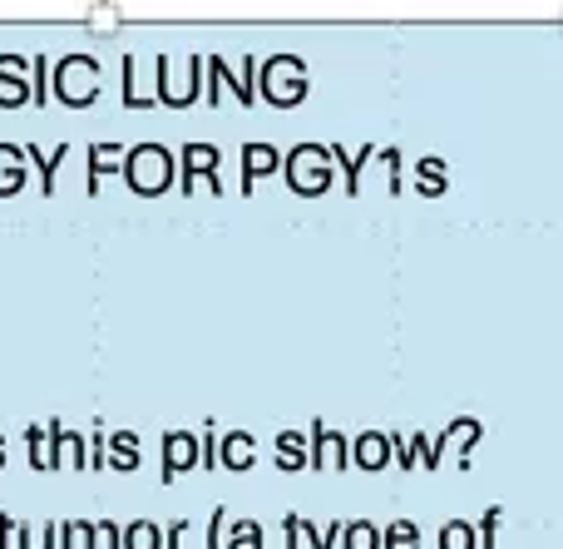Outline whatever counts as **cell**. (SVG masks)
<instances>
[{
	"instance_id": "obj_37",
	"label": "cell",
	"mask_w": 563,
	"mask_h": 549,
	"mask_svg": "<svg viewBox=\"0 0 563 549\" xmlns=\"http://www.w3.org/2000/svg\"><path fill=\"white\" fill-rule=\"evenodd\" d=\"M15 525H20V520H10V515H0V549H15Z\"/></svg>"
},
{
	"instance_id": "obj_31",
	"label": "cell",
	"mask_w": 563,
	"mask_h": 549,
	"mask_svg": "<svg viewBox=\"0 0 563 549\" xmlns=\"http://www.w3.org/2000/svg\"><path fill=\"white\" fill-rule=\"evenodd\" d=\"M194 441H198V465H203V471H218V426L208 421Z\"/></svg>"
},
{
	"instance_id": "obj_1",
	"label": "cell",
	"mask_w": 563,
	"mask_h": 549,
	"mask_svg": "<svg viewBox=\"0 0 563 549\" xmlns=\"http://www.w3.org/2000/svg\"><path fill=\"white\" fill-rule=\"evenodd\" d=\"M119 174H124V184L139 198H158L178 184V158L164 144H134V149H124V168Z\"/></svg>"
},
{
	"instance_id": "obj_20",
	"label": "cell",
	"mask_w": 563,
	"mask_h": 549,
	"mask_svg": "<svg viewBox=\"0 0 563 549\" xmlns=\"http://www.w3.org/2000/svg\"><path fill=\"white\" fill-rule=\"evenodd\" d=\"M20 154H25V164H35V168H40V194H55V174H59V158H65L69 149L59 144L55 154H40L35 144H20Z\"/></svg>"
},
{
	"instance_id": "obj_5",
	"label": "cell",
	"mask_w": 563,
	"mask_h": 549,
	"mask_svg": "<svg viewBox=\"0 0 563 549\" xmlns=\"http://www.w3.org/2000/svg\"><path fill=\"white\" fill-rule=\"evenodd\" d=\"M174 158H178V188H184V194H198L203 184H208V194H223V184H218V164H223V154H218L213 144L194 139V144H184Z\"/></svg>"
},
{
	"instance_id": "obj_10",
	"label": "cell",
	"mask_w": 563,
	"mask_h": 549,
	"mask_svg": "<svg viewBox=\"0 0 563 549\" xmlns=\"http://www.w3.org/2000/svg\"><path fill=\"white\" fill-rule=\"evenodd\" d=\"M25 69H30V59L0 55V109L30 105V79H25Z\"/></svg>"
},
{
	"instance_id": "obj_26",
	"label": "cell",
	"mask_w": 563,
	"mask_h": 549,
	"mask_svg": "<svg viewBox=\"0 0 563 549\" xmlns=\"http://www.w3.org/2000/svg\"><path fill=\"white\" fill-rule=\"evenodd\" d=\"M30 105L35 109H49V55H35L30 59Z\"/></svg>"
},
{
	"instance_id": "obj_2",
	"label": "cell",
	"mask_w": 563,
	"mask_h": 549,
	"mask_svg": "<svg viewBox=\"0 0 563 549\" xmlns=\"http://www.w3.org/2000/svg\"><path fill=\"white\" fill-rule=\"evenodd\" d=\"M311 89L307 79V65H301V55H273L257 65V99H267L273 109H291L301 105Z\"/></svg>"
},
{
	"instance_id": "obj_9",
	"label": "cell",
	"mask_w": 563,
	"mask_h": 549,
	"mask_svg": "<svg viewBox=\"0 0 563 549\" xmlns=\"http://www.w3.org/2000/svg\"><path fill=\"white\" fill-rule=\"evenodd\" d=\"M218 465L223 471H253L257 465V441H253V431H223L218 436Z\"/></svg>"
},
{
	"instance_id": "obj_22",
	"label": "cell",
	"mask_w": 563,
	"mask_h": 549,
	"mask_svg": "<svg viewBox=\"0 0 563 549\" xmlns=\"http://www.w3.org/2000/svg\"><path fill=\"white\" fill-rule=\"evenodd\" d=\"M223 549H263V520H233L228 515Z\"/></svg>"
},
{
	"instance_id": "obj_32",
	"label": "cell",
	"mask_w": 563,
	"mask_h": 549,
	"mask_svg": "<svg viewBox=\"0 0 563 549\" xmlns=\"http://www.w3.org/2000/svg\"><path fill=\"white\" fill-rule=\"evenodd\" d=\"M223 530H228V510L208 515V549H223Z\"/></svg>"
},
{
	"instance_id": "obj_7",
	"label": "cell",
	"mask_w": 563,
	"mask_h": 549,
	"mask_svg": "<svg viewBox=\"0 0 563 549\" xmlns=\"http://www.w3.org/2000/svg\"><path fill=\"white\" fill-rule=\"evenodd\" d=\"M184 471H198L194 431H164V485H174Z\"/></svg>"
},
{
	"instance_id": "obj_24",
	"label": "cell",
	"mask_w": 563,
	"mask_h": 549,
	"mask_svg": "<svg viewBox=\"0 0 563 549\" xmlns=\"http://www.w3.org/2000/svg\"><path fill=\"white\" fill-rule=\"evenodd\" d=\"M119 549H164V530L154 520H134L129 530H119Z\"/></svg>"
},
{
	"instance_id": "obj_23",
	"label": "cell",
	"mask_w": 563,
	"mask_h": 549,
	"mask_svg": "<svg viewBox=\"0 0 563 549\" xmlns=\"http://www.w3.org/2000/svg\"><path fill=\"white\" fill-rule=\"evenodd\" d=\"M341 549H380V525L371 520H341Z\"/></svg>"
},
{
	"instance_id": "obj_21",
	"label": "cell",
	"mask_w": 563,
	"mask_h": 549,
	"mask_svg": "<svg viewBox=\"0 0 563 549\" xmlns=\"http://www.w3.org/2000/svg\"><path fill=\"white\" fill-rule=\"evenodd\" d=\"M25 446H30V471H59L45 426H25Z\"/></svg>"
},
{
	"instance_id": "obj_17",
	"label": "cell",
	"mask_w": 563,
	"mask_h": 549,
	"mask_svg": "<svg viewBox=\"0 0 563 549\" xmlns=\"http://www.w3.org/2000/svg\"><path fill=\"white\" fill-rule=\"evenodd\" d=\"M25 174H30V164H25V154H20V144H0V198L20 194Z\"/></svg>"
},
{
	"instance_id": "obj_12",
	"label": "cell",
	"mask_w": 563,
	"mask_h": 549,
	"mask_svg": "<svg viewBox=\"0 0 563 549\" xmlns=\"http://www.w3.org/2000/svg\"><path fill=\"white\" fill-rule=\"evenodd\" d=\"M49 431V446H55V465H69V471H89V446L79 431H65L59 421L45 426Z\"/></svg>"
},
{
	"instance_id": "obj_14",
	"label": "cell",
	"mask_w": 563,
	"mask_h": 549,
	"mask_svg": "<svg viewBox=\"0 0 563 549\" xmlns=\"http://www.w3.org/2000/svg\"><path fill=\"white\" fill-rule=\"evenodd\" d=\"M376 154L371 144H361V149H341V144H327V158H331V168H341V178H346V194H361V168H366V158Z\"/></svg>"
},
{
	"instance_id": "obj_13",
	"label": "cell",
	"mask_w": 563,
	"mask_h": 549,
	"mask_svg": "<svg viewBox=\"0 0 563 549\" xmlns=\"http://www.w3.org/2000/svg\"><path fill=\"white\" fill-rule=\"evenodd\" d=\"M282 168V149H273V144H243V194H253V184L257 178H267V174H277Z\"/></svg>"
},
{
	"instance_id": "obj_4",
	"label": "cell",
	"mask_w": 563,
	"mask_h": 549,
	"mask_svg": "<svg viewBox=\"0 0 563 549\" xmlns=\"http://www.w3.org/2000/svg\"><path fill=\"white\" fill-rule=\"evenodd\" d=\"M282 168H287V188L291 194H301V198H317V194H327V188L336 184V168H331V158H327V144L287 149Z\"/></svg>"
},
{
	"instance_id": "obj_16",
	"label": "cell",
	"mask_w": 563,
	"mask_h": 549,
	"mask_svg": "<svg viewBox=\"0 0 563 549\" xmlns=\"http://www.w3.org/2000/svg\"><path fill=\"white\" fill-rule=\"evenodd\" d=\"M119 168H124V144H95V149H89L85 188H89V194H99V184H104L109 174H119Z\"/></svg>"
},
{
	"instance_id": "obj_29",
	"label": "cell",
	"mask_w": 563,
	"mask_h": 549,
	"mask_svg": "<svg viewBox=\"0 0 563 549\" xmlns=\"http://www.w3.org/2000/svg\"><path fill=\"white\" fill-rule=\"evenodd\" d=\"M15 549H55V525H15Z\"/></svg>"
},
{
	"instance_id": "obj_15",
	"label": "cell",
	"mask_w": 563,
	"mask_h": 549,
	"mask_svg": "<svg viewBox=\"0 0 563 549\" xmlns=\"http://www.w3.org/2000/svg\"><path fill=\"white\" fill-rule=\"evenodd\" d=\"M479 436H485V426H479L475 416H455V421L440 431V446H445V451L455 446V465H470V446H475Z\"/></svg>"
},
{
	"instance_id": "obj_6",
	"label": "cell",
	"mask_w": 563,
	"mask_h": 549,
	"mask_svg": "<svg viewBox=\"0 0 563 549\" xmlns=\"http://www.w3.org/2000/svg\"><path fill=\"white\" fill-rule=\"evenodd\" d=\"M307 471H346V436L327 431V421H311L307 431Z\"/></svg>"
},
{
	"instance_id": "obj_28",
	"label": "cell",
	"mask_w": 563,
	"mask_h": 549,
	"mask_svg": "<svg viewBox=\"0 0 563 549\" xmlns=\"http://www.w3.org/2000/svg\"><path fill=\"white\" fill-rule=\"evenodd\" d=\"M440 549H475V525L470 520H445L440 525Z\"/></svg>"
},
{
	"instance_id": "obj_34",
	"label": "cell",
	"mask_w": 563,
	"mask_h": 549,
	"mask_svg": "<svg viewBox=\"0 0 563 549\" xmlns=\"http://www.w3.org/2000/svg\"><path fill=\"white\" fill-rule=\"evenodd\" d=\"M188 530H194V520H174V525L164 530V549H178V545H184V535H188Z\"/></svg>"
},
{
	"instance_id": "obj_25",
	"label": "cell",
	"mask_w": 563,
	"mask_h": 549,
	"mask_svg": "<svg viewBox=\"0 0 563 549\" xmlns=\"http://www.w3.org/2000/svg\"><path fill=\"white\" fill-rule=\"evenodd\" d=\"M380 549H420V525L416 520L380 525Z\"/></svg>"
},
{
	"instance_id": "obj_38",
	"label": "cell",
	"mask_w": 563,
	"mask_h": 549,
	"mask_svg": "<svg viewBox=\"0 0 563 549\" xmlns=\"http://www.w3.org/2000/svg\"><path fill=\"white\" fill-rule=\"evenodd\" d=\"M0 471H5V436H0Z\"/></svg>"
},
{
	"instance_id": "obj_19",
	"label": "cell",
	"mask_w": 563,
	"mask_h": 549,
	"mask_svg": "<svg viewBox=\"0 0 563 549\" xmlns=\"http://www.w3.org/2000/svg\"><path fill=\"white\" fill-rule=\"evenodd\" d=\"M273 451H277V471H307V436L301 431H277V441H273Z\"/></svg>"
},
{
	"instance_id": "obj_8",
	"label": "cell",
	"mask_w": 563,
	"mask_h": 549,
	"mask_svg": "<svg viewBox=\"0 0 563 549\" xmlns=\"http://www.w3.org/2000/svg\"><path fill=\"white\" fill-rule=\"evenodd\" d=\"M346 465H361V471H386L390 465V436L386 431H361L356 441H346Z\"/></svg>"
},
{
	"instance_id": "obj_18",
	"label": "cell",
	"mask_w": 563,
	"mask_h": 549,
	"mask_svg": "<svg viewBox=\"0 0 563 549\" xmlns=\"http://www.w3.org/2000/svg\"><path fill=\"white\" fill-rule=\"evenodd\" d=\"M450 188V168H445V158L440 154H426L416 164V194H426V198H440Z\"/></svg>"
},
{
	"instance_id": "obj_27",
	"label": "cell",
	"mask_w": 563,
	"mask_h": 549,
	"mask_svg": "<svg viewBox=\"0 0 563 549\" xmlns=\"http://www.w3.org/2000/svg\"><path fill=\"white\" fill-rule=\"evenodd\" d=\"M282 530H287L291 549H321V535L311 530V520H307V515H287V520H282Z\"/></svg>"
},
{
	"instance_id": "obj_3",
	"label": "cell",
	"mask_w": 563,
	"mask_h": 549,
	"mask_svg": "<svg viewBox=\"0 0 563 549\" xmlns=\"http://www.w3.org/2000/svg\"><path fill=\"white\" fill-rule=\"evenodd\" d=\"M49 95L69 109H89L99 99V59L95 55H65L55 59V75H49Z\"/></svg>"
},
{
	"instance_id": "obj_35",
	"label": "cell",
	"mask_w": 563,
	"mask_h": 549,
	"mask_svg": "<svg viewBox=\"0 0 563 549\" xmlns=\"http://www.w3.org/2000/svg\"><path fill=\"white\" fill-rule=\"evenodd\" d=\"M95 535H99V549H119V525L114 520H99Z\"/></svg>"
},
{
	"instance_id": "obj_33",
	"label": "cell",
	"mask_w": 563,
	"mask_h": 549,
	"mask_svg": "<svg viewBox=\"0 0 563 549\" xmlns=\"http://www.w3.org/2000/svg\"><path fill=\"white\" fill-rule=\"evenodd\" d=\"M380 158L390 168V194H406V184H400V149H380Z\"/></svg>"
},
{
	"instance_id": "obj_36",
	"label": "cell",
	"mask_w": 563,
	"mask_h": 549,
	"mask_svg": "<svg viewBox=\"0 0 563 549\" xmlns=\"http://www.w3.org/2000/svg\"><path fill=\"white\" fill-rule=\"evenodd\" d=\"M75 535H79V549H99V535L89 520H75Z\"/></svg>"
},
{
	"instance_id": "obj_30",
	"label": "cell",
	"mask_w": 563,
	"mask_h": 549,
	"mask_svg": "<svg viewBox=\"0 0 563 549\" xmlns=\"http://www.w3.org/2000/svg\"><path fill=\"white\" fill-rule=\"evenodd\" d=\"M499 520H505V510H485V520L475 525V549H499Z\"/></svg>"
},
{
	"instance_id": "obj_11",
	"label": "cell",
	"mask_w": 563,
	"mask_h": 549,
	"mask_svg": "<svg viewBox=\"0 0 563 549\" xmlns=\"http://www.w3.org/2000/svg\"><path fill=\"white\" fill-rule=\"evenodd\" d=\"M139 461H144V446H139L134 431H109L104 436V471H139Z\"/></svg>"
}]
</instances>
